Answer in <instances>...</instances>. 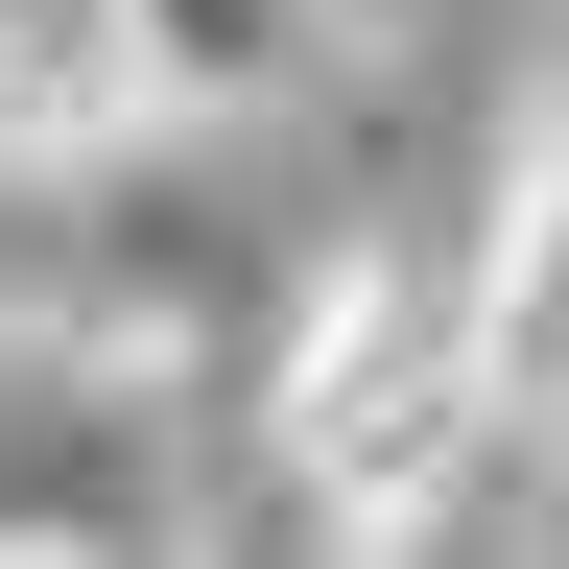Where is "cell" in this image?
<instances>
[{
	"label": "cell",
	"instance_id": "1",
	"mask_svg": "<svg viewBox=\"0 0 569 569\" xmlns=\"http://www.w3.org/2000/svg\"><path fill=\"white\" fill-rule=\"evenodd\" d=\"M284 475H309L356 546L451 522V498L498 475V356H475V284L451 261H356L309 309V356H284Z\"/></svg>",
	"mask_w": 569,
	"mask_h": 569
},
{
	"label": "cell",
	"instance_id": "3",
	"mask_svg": "<svg viewBox=\"0 0 569 569\" xmlns=\"http://www.w3.org/2000/svg\"><path fill=\"white\" fill-rule=\"evenodd\" d=\"M96 142H142V48H119V0H0V190L96 167Z\"/></svg>",
	"mask_w": 569,
	"mask_h": 569
},
{
	"label": "cell",
	"instance_id": "2",
	"mask_svg": "<svg viewBox=\"0 0 569 569\" xmlns=\"http://www.w3.org/2000/svg\"><path fill=\"white\" fill-rule=\"evenodd\" d=\"M475 356H498V451L569 475V119L522 142V213H498V261H475Z\"/></svg>",
	"mask_w": 569,
	"mask_h": 569
},
{
	"label": "cell",
	"instance_id": "4",
	"mask_svg": "<svg viewBox=\"0 0 569 569\" xmlns=\"http://www.w3.org/2000/svg\"><path fill=\"white\" fill-rule=\"evenodd\" d=\"M119 48H142V119H284L332 0H119Z\"/></svg>",
	"mask_w": 569,
	"mask_h": 569
}]
</instances>
